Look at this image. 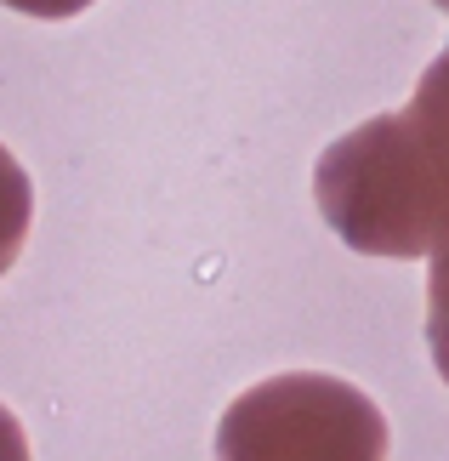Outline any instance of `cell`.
Here are the masks:
<instances>
[{
    "mask_svg": "<svg viewBox=\"0 0 449 461\" xmlns=\"http://www.w3.org/2000/svg\"><path fill=\"white\" fill-rule=\"evenodd\" d=\"M0 461H29V438H23V421H17L6 404H0Z\"/></svg>",
    "mask_w": 449,
    "mask_h": 461,
    "instance_id": "cell-6",
    "label": "cell"
},
{
    "mask_svg": "<svg viewBox=\"0 0 449 461\" xmlns=\"http://www.w3.org/2000/svg\"><path fill=\"white\" fill-rule=\"evenodd\" d=\"M427 342H433L438 376L449 382V251H438L427 268Z\"/></svg>",
    "mask_w": 449,
    "mask_h": 461,
    "instance_id": "cell-4",
    "label": "cell"
},
{
    "mask_svg": "<svg viewBox=\"0 0 449 461\" xmlns=\"http://www.w3.org/2000/svg\"><path fill=\"white\" fill-rule=\"evenodd\" d=\"M0 6H12L23 17H75V12L92 6V0H0Z\"/></svg>",
    "mask_w": 449,
    "mask_h": 461,
    "instance_id": "cell-5",
    "label": "cell"
},
{
    "mask_svg": "<svg viewBox=\"0 0 449 461\" xmlns=\"http://www.w3.org/2000/svg\"><path fill=\"white\" fill-rule=\"evenodd\" d=\"M433 6H444V12H449V0H433Z\"/></svg>",
    "mask_w": 449,
    "mask_h": 461,
    "instance_id": "cell-7",
    "label": "cell"
},
{
    "mask_svg": "<svg viewBox=\"0 0 449 461\" xmlns=\"http://www.w3.org/2000/svg\"><path fill=\"white\" fill-rule=\"evenodd\" d=\"M217 461H387V416L325 370H284L217 421Z\"/></svg>",
    "mask_w": 449,
    "mask_h": 461,
    "instance_id": "cell-2",
    "label": "cell"
},
{
    "mask_svg": "<svg viewBox=\"0 0 449 461\" xmlns=\"http://www.w3.org/2000/svg\"><path fill=\"white\" fill-rule=\"evenodd\" d=\"M313 194L336 240L364 257L449 251V46L399 114H375L319 154Z\"/></svg>",
    "mask_w": 449,
    "mask_h": 461,
    "instance_id": "cell-1",
    "label": "cell"
},
{
    "mask_svg": "<svg viewBox=\"0 0 449 461\" xmlns=\"http://www.w3.org/2000/svg\"><path fill=\"white\" fill-rule=\"evenodd\" d=\"M29 222H34V188H29V171L0 149V274L17 262L29 240Z\"/></svg>",
    "mask_w": 449,
    "mask_h": 461,
    "instance_id": "cell-3",
    "label": "cell"
}]
</instances>
